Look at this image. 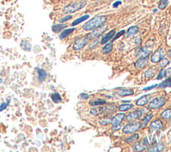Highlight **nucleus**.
<instances>
[{"instance_id":"nucleus-20","label":"nucleus","mask_w":171,"mask_h":152,"mask_svg":"<svg viewBox=\"0 0 171 152\" xmlns=\"http://www.w3.org/2000/svg\"><path fill=\"white\" fill-rule=\"evenodd\" d=\"M75 30H76V29H75L74 28H72L66 29V30H64L62 31V32H61L60 34V36H59L60 39V40H63V39L66 38V37L69 36V35H70Z\"/></svg>"},{"instance_id":"nucleus-41","label":"nucleus","mask_w":171,"mask_h":152,"mask_svg":"<svg viewBox=\"0 0 171 152\" xmlns=\"http://www.w3.org/2000/svg\"><path fill=\"white\" fill-rule=\"evenodd\" d=\"M124 34H125V31H124V30H122V31L119 32H118V33L114 37V38H113V41L115 40H116V39H118V38L120 37L121 36H122V35H124Z\"/></svg>"},{"instance_id":"nucleus-29","label":"nucleus","mask_w":171,"mask_h":152,"mask_svg":"<svg viewBox=\"0 0 171 152\" xmlns=\"http://www.w3.org/2000/svg\"><path fill=\"white\" fill-rule=\"evenodd\" d=\"M21 47L25 51H30L31 48V43L28 40H23L21 42Z\"/></svg>"},{"instance_id":"nucleus-25","label":"nucleus","mask_w":171,"mask_h":152,"mask_svg":"<svg viewBox=\"0 0 171 152\" xmlns=\"http://www.w3.org/2000/svg\"><path fill=\"white\" fill-rule=\"evenodd\" d=\"M164 148V143H160L157 145H156L155 146H153L150 149H149V151H153V152H158L161 151L162 150H163Z\"/></svg>"},{"instance_id":"nucleus-5","label":"nucleus","mask_w":171,"mask_h":152,"mask_svg":"<svg viewBox=\"0 0 171 152\" xmlns=\"http://www.w3.org/2000/svg\"><path fill=\"white\" fill-rule=\"evenodd\" d=\"M166 99L163 97V96H158V97L155 98L150 102L149 104V107L152 109H158V108L164 106L166 104Z\"/></svg>"},{"instance_id":"nucleus-39","label":"nucleus","mask_w":171,"mask_h":152,"mask_svg":"<svg viewBox=\"0 0 171 152\" xmlns=\"http://www.w3.org/2000/svg\"><path fill=\"white\" fill-rule=\"evenodd\" d=\"M72 15H67V16H66L64 17H63L62 18H61L60 20H59V22L60 23H64L66 22H68L69 21V20H71L72 18Z\"/></svg>"},{"instance_id":"nucleus-32","label":"nucleus","mask_w":171,"mask_h":152,"mask_svg":"<svg viewBox=\"0 0 171 152\" xmlns=\"http://www.w3.org/2000/svg\"><path fill=\"white\" fill-rule=\"evenodd\" d=\"M152 117H153L152 114H150V115H147L146 117L144 119V120L141 122L140 128H144V127H145L147 125V124L149 123V122L150 121V119H152Z\"/></svg>"},{"instance_id":"nucleus-36","label":"nucleus","mask_w":171,"mask_h":152,"mask_svg":"<svg viewBox=\"0 0 171 152\" xmlns=\"http://www.w3.org/2000/svg\"><path fill=\"white\" fill-rule=\"evenodd\" d=\"M139 138V135L138 133H135L134 134V135H131L130 137H128L126 139V141L127 143H128V144H130V143H132V142H134V141H136L137 140H138Z\"/></svg>"},{"instance_id":"nucleus-18","label":"nucleus","mask_w":171,"mask_h":152,"mask_svg":"<svg viewBox=\"0 0 171 152\" xmlns=\"http://www.w3.org/2000/svg\"><path fill=\"white\" fill-rule=\"evenodd\" d=\"M163 127V124L161 120H156L151 123L150 128L152 130H160Z\"/></svg>"},{"instance_id":"nucleus-27","label":"nucleus","mask_w":171,"mask_h":152,"mask_svg":"<svg viewBox=\"0 0 171 152\" xmlns=\"http://www.w3.org/2000/svg\"><path fill=\"white\" fill-rule=\"evenodd\" d=\"M51 99L52 101L55 103H60L62 100V96L60 95L59 93H54L51 95Z\"/></svg>"},{"instance_id":"nucleus-40","label":"nucleus","mask_w":171,"mask_h":152,"mask_svg":"<svg viewBox=\"0 0 171 152\" xmlns=\"http://www.w3.org/2000/svg\"><path fill=\"white\" fill-rule=\"evenodd\" d=\"M9 104H10V101H8L7 102H4V103H2L0 105V111H2L6 109Z\"/></svg>"},{"instance_id":"nucleus-17","label":"nucleus","mask_w":171,"mask_h":152,"mask_svg":"<svg viewBox=\"0 0 171 152\" xmlns=\"http://www.w3.org/2000/svg\"><path fill=\"white\" fill-rule=\"evenodd\" d=\"M117 109V107L114 105H109L106 106H104V114L105 115H110L114 113Z\"/></svg>"},{"instance_id":"nucleus-11","label":"nucleus","mask_w":171,"mask_h":152,"mask_svg":"<svg viewBox=\"0 0 171 152\" xmlns=\"http://www.w3.org/2000/svg\"><path fill=\"white\" fill-rule=\"evenodd\" d=\"M152 51V47L151 46L147 45L141 48L138 50V54L140 55V57H148L149 55L151 53Z\"/></svg>"},{"instance_id":"nucleus-42","label":"nucleus","mask_w":171,"mask_h":152,"mask_svg":"<svg viewBox=\"0 0 171 152\" xmlns=\"http://www.w3.org/2000/svg\"><path fill=\"white\" fill-rule=\"evenodd\" d=\"M79 97L81 99H88L89 98V95L88 94H86V93H82V94H80Z\"/></svg>"},{"instance_id":"nucleus-38","label":"nucleus","mask_w":171,"mask_h":152,"mask_svg":"<svg viewBox=\"0 0 171 152\" xmlns=\"http://www.w3.org/2000/svg\"><path fill=\"white\" fill-rule=\"evenodd\" d=\"M160 62H161V63H160L161 66L163 67V68H164V67L167 66L168 65V64H169L170 61H169V59H168V58H163V59H162V60L160 61Z\"/></svg>"},{"instance_id":"nucleus-30","label":"nucleus","mask_w":171,"mask_h":152,"mask_svg":"<svg viewBox=\"0 0 171 152\" xmlns=\"http://www.w3.org/2000/svg\"><path fill=\"white\" fill-rule=\"evenodd\" d=\"M89 17H90L89 15H84V16L79 17V18L74 20V21L72 23V26H75L78 24H80V23H82V22L85 21V20H86L87 19H88Z\"/></svg>"},{"instance_id":"nucleus-13","label":"nucleus","mask_w":171,"mask_h":152,"mask_svg":"<svg viewBox=\"0 0 171 152\" xmlns=\"http://www.w3.org/2000/svg\"><path fill=\"white\" fill-rule=\"evenodd\" d=\"M150 99H151V95H144L140 99H138L137 102H136V104H137L138 106H144V105L149 103Z\"/></svg>"},{"instance_id":"nucleus-23","label":"nucleus","mask_w":171,"mask_h":152,"mask_svg":"<svg viewBox=\"0 0 171 152\" xmlns=\"http://www.w3.org/2000/svg\"><path fill=\"white\" fill-rule=\"evenodd\" d=\"M90 113L94 116H98L101 115V114H104V106L92 108L90 110Z\"/></svg>"},{"instance_id":"nucleus-2","label":"nucleus","mask_w":171,"mask_h":152,"mask_svg":"<svg viewBox=\"0 0 171 152\" xmlns=\"http://www.w3.org/2000/svg\"><path fill=\"white\" fill-rule=\"evenodd\" d=\"M86 5V2L84 1V0H80V1H78L76 2L72 3L69 4L63 8L62 11L63 14H72L76 12V11H78L84 8Z\"/></svg>"},{"instance_id":"nucleus-31","label":"nucleus","mask_w":171,"mask_h":152,"mask_svg":"<svg viewBox=\"0 0 171 152\" xmlns=\"http://www.w3.org/2000/svg\"><path fill=\"white\" fill-rule=\"evenodd\" d=\"M113 48V43L112 42H109L104 46V47L102 49V54H108L110 52L112 51Z\"/></svg>"},{"instance_id":"nucleus-10","label":"nucleus","mask_w":171,"mask_h":152,"mask_svg":"<svg viewBox=\"0 0 171 152\" xmlns=\"http://www.w3.org/2000/svg\"><path fill=\"white\" fill-rule=\"evenodd\" d=\"M142 115H143V112H142L140 110H137L130 113L128 115L126 116V119L127 121H132L136 120V119H139Z\"/></svg>"},{"instance_id":"nucleus-15","label":"nucleus","mask_w":171,"mask_h":152,"mask_svg":"<svg viewBox=\"0 0 171 152\" xmlns=\"http://www.w3.org/2000/svg\"><path fill=\"white\" fill-rule=\"evenodd\" d=\"M171 77V68L167 69H162L159 72L157 77V80H160L164 77Z\"/></svg>"},{"instance_id":"nucleus-4","label":"nucleus","mask_w":171,"mask_h":152,"mask_svg":"<svg viewBox=\"0 0 171 152\" xmlns=\"http://www.w3.org/2000/svg\"><path fill=\"white\" fill-rule=\"evenodd\" d=\"M141 123L140 122H132L129 123L126 125L122 129V132L126 134L134 133L140 128Z\"/></svg>"},{"instance_id":"nucleus-26","label":"nucleus","mask_w":171,"mask_h":152,"mask_svg":"<svg viewBox=\"0 0 171 152\" xmlns=\"http://www.w3.org/2000/svg\"><path fill=\"white\" fill-rule=\"evenodd\" d=\"M106 103V101L104 99H96V100H91L89 102V104L91 106H100V105H103Z\"/></svg>"},{"instance_id":"nucleus-14","label":"nucleus","mask_w":171,"mask_h":152,"mask_svg":"<svg viewBox=\"0 0 171 152\" xmlns=\"http://www.w3.org/2000/svg\"><path fill=\"white\" fill-rule=\"evenodd\" d=\"M37 72V78H38V81L40 83H43V81L46 80V77H47V72L42 68H36Z\"/></svg>"},{"instance_id":"nucleus-7","label":"nucleus","mask_w":171,"mask_h":152,"mask_svg":"<svg viewBox=\"0 0 171 152\" xmlns=\"http://www.w3.org/2000/svg\"><path fill=\"white\" fill-rule=\"evenodd\" d=\"M148 146H149V141H148L146 137H145L142 141L136 143L134 146H133V149L136 151H141L146 149Z\"/></svg>"},{"instance_id":"nucleus-12","label":"nucleus","mask_w":171,"mask_h":152,"mask_svg":"<svg viewBox=\"0 0 171 152\" xmlns=\"http://www.w3.org/2000/svg\"><path fill=\"white\" fill-rule=\"evenodd\" d=\"M149 63L148 57H140L134 64V66L137 68H143L146 67Z\"/></svg>"},{"instance_id":"nucleus-16","label":"nucleus","mask_w":171,"mask_h":152,"mask_svg":"<svg viewBox=\"0 0 171 152\" xmlns=\"http://www.w3.org/2000/svg\"><path fill=\"white\" fill-rule=\"evenodd\" d=\"M115 34H116L115 30H112L110 32H108V33H107L105 36L102 38V40H101V44H104L108 42L109 40H111L112 38L115 36Z\"/></svg>"},{"instance_id":"nucleus-34","label":"nucleus","mask_w":171,"mask_h":152,"mask_svg":"<svg viewBox=\"0 0 171 152\" xmlns=\"http://www.w3.org/2000/svg\"><path fill=\"white\" fill-rule=\"evenodd\" d=\"M161 117L163 119H171V109H166L161 113Z\"/></svg>"},{"instance_id":"nucleus-35","label":"nucleus","mask_w":171,"mask_h":152,"mask_svg":"<svg viewBox=\"0 0 171 152\" xmlns=\"http://www.w3.org/2000/svg\"><path fill=\"white\" fill-rule=\"evenodd\" d=\"M133 107L132 104H122L119 107L120 111H128Z\"/></svg>"},{"instance_id":"nucleus-45","label":"nucleus","mask_w":171,"mask_h":152,"mask_svg":"<svg viewBox=\"0 0 171 152\" xmlns=\"http://www.w3.org/2000/svg\"><path fill=\"white\" fill-rule=\"evenodd\" d=\"M169 56L171 58V50H170L169 52Z\"/></svg>"},{"instance_id":"nucleus-46","label":"nucleus","mask_w":171,"mask_h":152,"mask_svg":"<svg viewBox=\"0 0 171 152\" xmlns=\"http://www.w3.org/2000/svg\"><path fill=\"white\" fill-rule=\"evenodd\" d=\"M2 83V79L1 78H0V84H1Z\"/></svg>"},{"instance_id":"nucleus-43","label":"nucleus","mask_w":171,"mask_h":152,"mask_svg":"<svg viewBox=\"0 0 171 152\" xmlns=\"http://www.w3.org/2000/svg\"><path fill=\"white\" fill-rule=\"evenodd\" d=\"M158 84H154V85H151V86H150V87H145V88H144V90H151L152 89H154L155 88V87H157Z\"/></svg>"},{"instance_id":"nucleus-9","label":"nucleus","mask_w":171,"mask_h":152,"mask_svg":"<svg viewBox=\"0 0 171 152\" xmlns=\"http://www.w3.org/2000/svg\"><path fill=\"white\" fill-rule=\"evenodd\" d=\"M125 117L124 113H118L114 117H112V126H120V123L123 121Z\"/></svg>"},{"instance_id":"nucleus-19","label":"nucleus","mask_w":171,"mask_h":152,"mask_svg":"<svg viewBox=\"0 0 171 152\" xmlns=\"http://www.w3.org/2000/svg\"><path fill=\"white\" fill-rule=\"evenodd\" d=\"M116 93L120 96H125L134 95V90L132 89H119Z\"/></svg>"},{"instance_id":"nucleus-6","label":"nucleus","mask_w":171,"mask_h":152,"mask_svg":"<svg viewBox=\"0 0 171 152\" xmlns=\"http://www.w3.org/2000/svg\"><path fill=\"white\" fill-rule=\"evenodd\" d=\"M165 55V51L163 48H159L157 50L154 54L152 55L151 58H150V60H151V62L153 63H157L159 62L160 61L163 59V57Z\"/></svg>"},{"instance_id":"nucleus-28","label":"nucleus","mask_w":171,"mask_h":152,"mask_svg":"<svg viewBox=\"0 0 171 152\" xmlns=\"http://www.w3.org/2000/svg\"><path fill=\"white\" fill-rule=\"evenodd\" d=\"M139 31V27L137 26H132L130 27L128 30L126 32V36H132L135 34H137V32Z\"/></svg>"},{"instance_id":"nucleus-21","label":"nucleus","mask_w":171,"mask_h":152,"mask_svg":"<svg viewBox=\"0 0 171 152\" xmlns=\"http://www.w3.org/2000/svg\"><path fill=\"white\" fill-rule=\"evenodd\" d=\"M66 27H67V25L63 24V23H60L59 24H55L52 26V30L54 33H58V32L63 30Z\"/></svg>"},{"instance_id":"nucleus-3","label":"nucleus","mask_w":171,"mask_h":152,"mask_svg":"<svg viewBox=\"0 0 171 152\" xmlns=\"http://www.w3.org/2000/svg\"><path fill=\"white\" fill-rule=\"evenodd\" d=\"M107 30H108V26L102 25L97 28H95L92 32L87 35L86 38L87 40H93L94 38L99 37L103 33H104Z\"/></svg>"},{"instance_id":"nucleus-33","label":"nucleus","mask_w":171,"mask_h":152,"mask_svg":"<svg viewBox=\"0 0 171 152\" xmlns=\"http://www.w3.org/2000/svg\"><path fill=\"white\" fill-rule=\"evenodd\" d=\"M112 119V117H103L99 121V123L102 125H106L111 123Z\"/></svg>"},{"instance_id":"nucleus-44","label":"nucleus","mask_w":171,"mask_h":152,"mask_svg":"<svg viewBox=\"0 0 171 152\" xmlns=\"http://www.w3.org/2000/svg\"><path fill=\"white\" fill-rule=\"evenodd\" d=\"M122 4V2L120 1H116L113 4V8H118L119 5Z\"/></svg>"},{"instance_id":"nucleus-22","label":"nucleus","mask_w":171,"mask_h":152,"mask_svg":"<svg viewBox=\"0 0 171 152\" xmlns=\"http://www.w3.org/2000/svg\"><path fill=\"white\" fill-rule=\"evenodd\" d=\"M156 71H157V69L156 67H150L145 72L144 77L148 78L154 77L156 74Z\"/></svg>"},{"instance_id":"nucleus-37","label":"nucleus","mask_w":171,"mask_h":152,"mask_svg":"<svg viewBox=\"0 0 171 152\" xmlns=\"http://www.w3.org/2000/svg\"><path fill=\"white\" fill-rule=\"evenodd\" d=\"M168 4H169V1L168 0H161L158 4V8L160 10H164V8H166Z\"/></svg>"},{"instance_id":"nucleus-24","label":"nucleus","mask_w":171,"mask_h":152,"mask_svg":"<svg viewBox=\"0 0 171 152\" xmlns=\"http://www.w3.org/2000/svg\"><path fill=\"white\" fill-rule=\"evenodd\" d=\"M171 87V78L168 77L167 79L163 81L162 83L159 84L158 85H157L156 87L158 89H164V88H167V87Z\"/></svg>"},{"instance_id":"nucleus-8","label":"nucleus","mask_w":171,"mask_h":152,"mask_svg":"<svg viewBox=\"0 0 171 152\" xmlns=\"http://www.w3.org/2000/svg\"><path fill=\"white\" fill-rule=\"evenodd\" d=\"M87 42H88V40L86 38H78L75 41L72 48L74 50H79L85 47Z\"/></svg>"},{"instance_id":"nucleus-1","label":"nucleus","mask_w":171,"mask_h":152,"mask_svg":"<svg viewBox=\"0 0 171 152\" xmlns=\"http://www.w3.org/2000/svg\"><path fill=\"white\" fill-rule=\"evenodd\" d=\"M106 17L104 16H97L94 18L90 20L88 22L83 26V29L85 31H90L94 30L95 28H97L100 26L104 24V23L106 22Z\"/></svg>"}]
</instances>
